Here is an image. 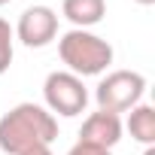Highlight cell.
<instances>
[{"mask_svg": "<svg viewBox=\"0 0 155 155\" xmlns=\"http://www.w3.org/2000/svg\"><path fill=\"white\" fill-rule=\"evenodd\" d=\"M58 137V119L40 104H18L0 119V149L18 155L31 146H52Z\"/></svg>", "mask_w": 155, "mask_h": 155, "instance_id": "1", "label": "cell"}, {"mask_svg": "<svg viewBox=\"0 0 155 155\" xmlns=\"http://www.w3.org/2000/svg\"><path fill=\"white\" fill-rule=\"evenodd\" d=\"M58 55L67 64V70L73 76H79V79H85V76H101L113 64V46L104 37H97L91 31H79V28L67 31L58 40Z\"/></svg>", "mask_w": 155, "mask_h": 155, "instance_id": "2", "label": "cell"}, {"mask_svg": "<svg viewBox=\"0 0 155 155\" xmlns=\"http://www.w3.org/2000/svg\"><path fill=\"white\" fill-rule=\"evenodd\" d=\"M146 91V79L137 70H113L94 88V101L97 110H110V113H128L131 107H137L143 101Z\"/></svg>", "mask_w": 155, "mask_h": 155, "instance_id": "3", "label": "cell"}, {"mask_svg": "<svg viewBox=\"0 0 155 155\" xmlns=\"http://www.w3.org/2000/svg\"><path fill=\"white\" fill-rule=\"evenodd\" d=\"M43 101H46V110L52 116H79L85 113L88 107V91H85V82L79 76H73L70 70H55L46 76L43 82Z\"/></svg>", "mask_w": 155, "mask_h": 155, "instance_id": "4", "label": "cell"}, {"mask_svg": "<svg viewBox=\"0 0 155 155\" xmlns=\"http://www.w3.org/2000/svg\"><path fill=\"white\" fill-rule=\"evenodd\" d=\"M12 34L28 49H43L58 37V12L52 6H28L18 15V25L12 28Z\"/></svg>", "mask_w": 155, "mask_h": 155, "instance_id": "5", "label": "cell"}, {"mask_svg": "<svg viewBox=\"0 0 155 155\" xmlns=\"http://www.w3.org/2000/svg\"><path fill=\"white\" fill-rule=\"evenodd\" d=\"M122 116L119 113H110V110H97L91 113L85 122H82V131H79V143H88V146H97V149H110L122 140Z\"/></svg>", "mask_w": 155, "mask_h": 155, "instance_id": "6", "label": "cell"}, {"mask_svg": "<svg viewBox=\"0 0 155 155\" xmlns=\"http://www.w3.org/2000/svg\"><path fill=\"white\" fill-rule=\"evenodd\" d=\"M61 12H64V18H67L73 28L88 31V28H94V25L104 21V15H107V0H64V3H61Z\"/></svg>", "mask_w": 155, "mask_h": 155, "instance_id": "7", "label": "cell"}, {"mask_svg": "<svg viewBox=\"0 0 155 155\" xmlns=\"http://www.w3.org/2000/svg\"><path fill=\"white\" fill-rule=\"evenodd\" d=\"M131 116H128V134H131V140H137V143H143V146H152L155 143V107H149V104H137V107H131L128 110Z\"/></svg>", "mask_w": 155, "mask_h": 155, "instance_id": "8", "label": "cell"}, {"mask_svg": "<svg viewBox=\"0 0 155 155\" xmlns=\"http://www.w3.org/2000/svg\"><path fill=\"white\" fill-rule=\"evenodd\" d=\"M12 43H15V34L9 28L6 18H0V76H3L12 64Z\"/></svg>", "mask_w": 155, "mask_h": 155, "instance_id": "9", "label": "cell"}, {"mask_svg": "<svg viewBox=\"0 0 155 155\" xmlns=\"http://www.w3.org/2000/svg\"><path fill=\"white\" fill-rule=\"evenodd\" d=\"M67 155H113L110 149H97V146H88V143H76Z\"/></svg>", "mask_w": 155, "mask_h": 155, "instance_id": "10", "label": "cell"}, {"mask_svg": "<svg viewBox=\"0 0 155 155\" xmlns=\"http://www.w3.org/2000/svg\"><path fill=\"white\" fill-rule=\"evenodd\" d=\"M18 155H52V146L40 143V146H31V149H25V152H18Z\"/></svg>", "mask_w": 155, "mask_h": 155, "instance_id": "11", "label": "cell"}, {"mask_svg": "<svg viewBox=\"0 0 155 155\" xmlns=\"http://www.w3.org/2000/svg\"><path fill=\"white\" fill-rule=\"evenodd\" d=\"M137 3H140V6H152V3H155V0H137Z\"/></svg>", "mask_w": 155, "mask_h": 155, "instance_id": "12", "label": "cell"}, {"mask_svg": "<svg viewBox=\"0 0 155 155\" xmlns=\"http://www.w3.org/2000/svg\"><path fill=\"white\" fill-rule=\"evenodd\" d=\"M6 3H9V0H0V6H6Z\"/></svg>", "mask_w": 155, "mask_h": 155, "instance_id": "13", "label": "cell"}]
</instances>
